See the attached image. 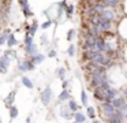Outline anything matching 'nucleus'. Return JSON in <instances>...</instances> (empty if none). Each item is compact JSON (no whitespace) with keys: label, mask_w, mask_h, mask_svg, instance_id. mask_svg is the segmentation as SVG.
Instances as JSON below:
<instances>
[{"label":"nucleus","mask_w":127,"mask_h":123,"mask_svg":"<svg viewBox=\"0 0 127 123\" xmlns=\"http://www.w3.org/2000/svg\"><path fill=\"white\" fill-rule=\"evenodd\" d=\"M71 123H78V122H75V120H74V122H71Z\"/></svg>","instance_id":"f704fd0d"},{"label":"nucleus","mask_w":127,"mask_h":123,"mask_svg":"<svg viewBox=\"0 0 127 123\" xmlns=\"http://www.w3.org/2000/svg\"><path fill=\"white\" fill-rule=\"evenodd\" d=\"M93 123H101V122H100L98 119H94V120H93Z\"/></svg>","instance_id":"473e14b6"},{"label":"nucleus","mask_w":127,"mask_h":123,"mask_svg":"<svg viewBox=\"0 0 127 123\" xmlns=\"http://www.w3.org/2000/svg\"><path fill=\"white\" fill-rule=\"evenodd\" d=\"M12 34L11 29H3V32H1V36H0V45H7V41H8L10 36Z\"/></svg>","instance_id":"9d476101"},{"label":"nucleus","mask_w":127,"mask_h":123,"mask_svg":"<svg viewBox=\"0 0 127 123\" xmlns=\"http://www.w3.org/2000/svg\"><path fill=\"white\" fill-rule=\"evenodd\" d=\"M86 115H88V118H90L92 120H94L96 119V108L92 107V105L86 107Z\"/></svg>","instance_id":"aec40b11"},{"label":"nucleus","mask_w":127,"mask_h":123,"mask_svg":"<svg viewBox=\"0 0 127 123\" xmlns=\"http://www.w3.org/2000/svg\"><path fill=\"white\" fill-rule=\"evenodd\" d=\"M15 45H18V40L15 38V36H14V33H12L11 36H10V38H8V41H7V46L8 48H14Z\"/></svg>","instance_id":"4be33fe9"},{"label":"nucleus","mask_w":127,"mask_h":123,"mask_svg":"<svg viewBox=\"0 0 127 123\" xmlns=\"http://www.w3.org/2000/svg\"><path fill=\"white\" fill-rule=\"evenodd\" d=\"M71 93H70V89H62L60 94L58 96V101L59 103H66V101L71 100Z\"/></svg>","instance_id":"1a4fd4ad"},{"label":"nucleus","mask_w":127,"mask_h":123,"mask_svg":"<svg viewBox=\"0 0 127 123\" xmlns=\"http://www.w3.org/2000/svg\"><path fill=\"white\" fill-rule=\"evenodd\" d=\"M10 64H11V60L7 56L1 55V56H0V73L7 74V71H8V68H10Z\"/></svg>","instance_id":"0eeeda50"},{"label":"nucleus","mask_w":127,"mask_h":123,"mask_svg":"<svg viewBox=\"0 0 127 123\" xmlns=\"http://www.w3.org/2000/svg\"><path fill=\"white\" fill-rule=\"evenodd\" d=\"M59 115H60V118H63L66 120H71V119H74L75 112H72L70 109L68 104H62L60 108H59Z\"/></svg>","instance_id":"7ed1b4c3"},{"label":"nucleus","mask_w":127,"mask_h":123,"mask_svg":"<svg viewBox=\"0 0 127 123\" xmlns=\"http://www.w3.org/2000/svg\"><path fill=\"white\" fill-rule=\"evenodd\" d=\"M41 44H42V45H48V36L47 34H42L41 36Z\"/></svg>","instance_id":"7c9ffc66"},{"label":"nucleus","mask_w":127,"mask_h":123,"mask_svg":"<svg viewBox=\"0 0 127 123\" xmlns=\"http://www.w3.org/2000/svg\"><path fill=\"white\" fill-rule=\"evenodd\" d=\"M74 120H75V122H78V123H85L86 122V112H82V111L75 112Z\"/></svg>","instance_id":"dca6fc26"},{"label":"nucleus","mask_w":127,"mask_h":123,"mask_svg":"<svg viewBox=\"0 0 127 123\" xmlns=\"http://www.w3.org/2000/svg\"><path fill=\"white\" fill-rule=\"evenodd\" d=\"M108 123H123V122H120L116 116H111L109 119H108Z\"/></svg>","instance_id":"c756f323"},{"label":"nucleus","mask_w":127,"mask_h":123,"mask_svg":"<svg viewBox=\"0 0 127 123\" xmlns=\"http://www.w3.org/2000/svg\"><path fill=\"white\" fill-rule=\"evenodd\" d=\"M75 37H77V30H75V29H70L68 32H67V41H72Z\"/></svg>","instance_id":"a878e982"},{"label":"nucleus","mask_w":127,"mask_h":123,"mask_svg":"<svg viewBox=\"0 0 127 123\" xmlns=\"http://www.w3.org/2000/svg\"><path fill=\"white\" fill-rule=\"evenodd\" d=\"M74 10H75V5L74 4H68V7H67V10H66V16L67 18H71V16L74 15Z\"/></svg>","instance_id":"bb28decb"},{"label":"nucleus","mask_w":127,"mask_h":123,"mask_svg":"<svg viewBox=\"0 0 127 123\" xmlns=\"http://www.w3.org/2000/svg\"><path fill=\"white\" fill-rule=\"evenodd\" d=\"M21 83H22L25 87H28V89H34L33 79H30L29 77H26V75H22V78H21Z\"/></svg>","instance_id":"ddd939ff"},{"label":"nucleus","mask_w":127,"mask_h":123,"mask_svg":"<svg viewBox=\"0 0 127 123\" xmlns=\"http://www.w3.org/2000/svg\"><path fill=\"white\" fill-rule=\"evenodd\" d=\"M30 59H32V62L34 63V64H41L42 62H44V55L40 52V53H37V55H33V56H30Z\"/></svg>","instance_id":"f3484780"},{"label":"nucleus","mask_w":127,"mask_h":123,"mask_svg":"<svg viewBox=\"0 0 127 123\" xmlns=\"http://www.w3.org/2000/svg\"><path fill=\"white\" fill-rule=\"evenodd\" d=\"M124 96L127 97V86H126V89H124Z\"/></svg>","instance_id":"72a5a7b5"},{"label":"nucleus","mask_w":127,"mask_h":123,"mask_svg":"<svg viewBox=\"0 0 127 123\" xmlns=\"http://www.w3.org/2000/svg\"><path fill=\"white\" fill-rule=\"evenodd\" d=\"M67 55H68L70 57H74L75 55H77V46H75L74 44H71V45L67 48Z\"/></svg>","instance_id":"393cba45"},{"label":"nucleus","mask_w":127,"mask_h":123,"mask_svg":"<svg viewBox=\"0 0 127 123\" xmlns=\"http://www.w3.org/2000/svg\"><path fill=\"white\" fill-rule=\"evenodd\" d=\"M52 19H48V21L47 22H42V23H41V29L42 30H47V29H49V27H51V25H52Z\"/></svg>","instance_id":"cd10ccee"},{"label":"nucleus","mask_w":127,"mask_h":123,"mask_svg":"<svg viewBox=\"0 0 127 123\" xmlns=\"http://www.w3.org/2000/svg\"><path fill=\"white\" fill-rule=\"evenodd\" d=\"M70 83H71L70 79H64V81H62V87H63V89H68Z\"/></svg>","instance_id":"c85d7f7f"},{"label":"nucleus","mask_w":127,"mask_h":123,"mask_svg":"<svg viewBox=\"0 0 127 123\" xmlns=\"http://www.w3.org/2000/svg\"><path fill=\"white\" fill-rule=\"evenodd\" d=\"M52 97H53L52 89H51V86L48 85V86L44 87V90L41 92V103L44 104V105H49L51 101H52Z\"/></svg>","instance_id":"20e7f679"},{"label":"nucleus","mask_w":127,"mask_h":123,"mask_svg":"<svg viewBox=\"0 0 127 123\" xmlns=\"http://www.w3.org/2000/svg\"><path fill=\"white\" fill-rule=\"evenodd\" d=\"M19 7L22 10V14L25 18H32L33 16V12H32L30 4H29L28 0H19Z\"/></svg>","instance_id":"423d86ee"},{"label":"nucleus","mask_w":127,"mask_h":123,"mask_svg":"<svg viewBox=\"0 0 127 123\" xmlns=\"http://www.w3.org/2000/svg\"><path fill=\"white\" fill-rule=\"evenodd\" d=\"M112 104L115 105L116 109H120V111H123V112L127 111V101H126V97H124V96H118V97L112 101Z\"/></svg>","instance_id":"39448f33"},{"label":"nucleus","mask_w":127,"mask_h":123,"mask_svg":"<svg viewBox=\"0 0 127 123\" xmlns=\"http://www.w3.org/2000/svg\"><path fill=\"white\" fill-rule=\"evenodd\" d=\"M66 74H67V70L64 67H60L56 70V77H58L59 79H62V81H64L66 79Z\"/></svg>","instance_id":"412c9836"},{"label":"nucleus","mask_w":127,"mask_h":123,"mask_svg":"<svg viewBox=\"0 0 127 123\" xmlns=\"http://www.w3.org/2000/svg\"><path fill=\"white\" fill-rule=\"evenodd\" d=\"M56 55H58V52L55 49H49L48 51V57H56Z\"/></svg>","instance_id":"2f4dec72"},{"label":"nucleus","mask_w":127,"mask_h":123,"mask_svg":"<svg viewBox=\"0 0 127 123\" xmlns=\"http://www.w3.org/2000/svg\"><path fill=\"white\" fill-rule=\"evenodd\" d=\"M38 27H41V25L38 23V21H37V19H34V21L29 25V30L26 33H29L32 37H34V36H36V33H37V30H38Z\"/></svg>","instance_id":"9b49d317"},{"label":"nucleus","mask_w":127,"mask_h":123,"mask_svg":"<svg viewBox=\"0 0 127 123\" xmlns=\"http://www.w3.org/2000/svg\"><path fill=\"white\" fill-rule=\"evenodd\" d=\"M118 96H119V92L112 86L108 87V89L105 90V101H113Z\"/></svg>","instance_id":"6e6552de"},{"label":"nucleus","mask_w":127,"mask_h":123,"mask_svg":"<svg viewBox=\"0 0 127 123\" xmlns=\"http://www.w3.org/2000/svg\"><path fill=\"white\" fill-rule=\"evenodd\" d=\"M34 44V41H33V37H32L29 33H26V36H25V38H23V45H25V48L26 46H30V45H33Z\"/></svg>","instance_id":"5701e85b"},{"label":"nucleus","mask_w":127,"mask_h":123,"mask_svg":"<svg viewBox=\"0 0 127 123\" xmlns=\"http://www.w3.org/2000/svg\"><path fill=\"white\" fill-rule=\"evenodd\" d=\"M25 52H26V55H29V57H30V56H33V55L40 53L37 44H33V45H30V46H26V48H25Z\"/></svg>","instance_id":"4468645a"},{"label":"nucleus","mask_w":127,"mask_h":123,"mask_svg":"<svg viewBox=\"0 0 127 123\" xmlns=\"http://www.w3.org/2000/svg\"><path fill=\"white\" fill-rule=\"evenodd\" d=\"M81 103H82V105H85V107H89V105H88V103H89L88 93H86L85 90H82V92H81Z\"/></svg>","instance_id":"b1692460"},{"label":"nucleus","mask_w":127,"mask_h":123,"mask_svg":"<svg viewBox=\"0 0 127 123\" xmlns=\"http://www.w3.org/2000/svg\"><path fill=\"white\" fill-rule=\"evenodd\" d=\"M17 63H18V71L19 73H28V71H33L36 68V64L32 62L30 57L17 59Z\"/></svg>","instance_id":"f257e3e1"},{"label":"nucleus","mask_w":127,"mask_h":123,"mask_svg":"<svg viewBox=\"0 0 127 123\" xmlns=\"http://www.w3.org/2000/svg\"><path fill=\"white\" fill-rule=\"evenodd\" d=\"M8 114H10V119H15V118H18V115H19V111H18V108L15 105H11L8 108Z\"/></svg>","instance_id":"6ab92c4d"},{"label":"nucleus","mask_w":127,"mask_h":123,"mask_svg":"<svg viewBox=\"0 0 127 123\" xmlns=\"http://www.w3.org/2000/svg\"><path fill=\"white\" fill-rule=\"evenodd\" d=\"M100 107H101V109H102V115H104L107 119H109L111 116H113V114L116 112V108L112 104V101H104V103L100 104Z\"/></svg>","instance_id":"f03ea898"},{"label":"nucleus","mask_w":127,"mask_h":123,"mask_svg":"<svg viewBox=\"0 0 127 123\" xmlns=\"http://www.w3.org/2000/svg\"><path fill=\"white\" fill-rule=\"evenodd\" d=\"M3 55H4V56H7V57H8V59L11 60V62H12V60H15V59H18V55H17V51H15L14 48H12V49H11V48L6 49V51L3 52Z\"/></svg>","instance_id":"2eb2a0df"},{"label":"nucleus","mask_w":127,"mask_h":123,"mask_svg":"<svg viewBox=\"0 0 127 123\" xmlns=\"http://www.w3.org/2000/svg\"><path fill=\"white\" fill-rule=\"evenodd\" d=\"M15 96H17V90H12L11 93H8V96H7L6 100H4V103H6V107H7V108H10L11 105H14Z\"/></svg>","instance_id":"f8f14e48"},{"label":"nucleus","mask_w":127,"mask_h":123,"mask_svg":"<svg viewBox=\"0 0 127 123\" xmlns=\"http://www.w3.org/2000/svg\"><path fill=\"white\" fill-rule=\"evenodd\" d=\"M67 104H68L70 109H71L72 112H78V111H81V105H78L77 101H75L74 98H71L70 101H67Z\"/></svg>","instance_id":"a211bd4d"}]
</instances>
